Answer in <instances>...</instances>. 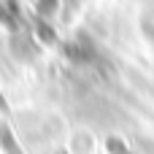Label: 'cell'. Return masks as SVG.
<instances>
[{
    "instance_id": "6da1fadb",
    "label": "cell",
    "mask_w": 154,
    "mask_h": 154,
    "mask_svg": "<svg viewBox=\"0 0 154 154\" xmlns=\"http://www.w3.org/2000/svg\"><path fill=\"white\" fill-rule=\"evenodd\" d=\"M0 146H3L8 154H22V152H19V146H16V141H14V135H11L5 127H0Z\"/></svg>"
},
{
    "instance_id": "7a4b0ae2",
    "label": "cell",
    "mask_w": 154,
    "mask_h": 154,
    "mask_svg": "<svg viewBox=\"0 0 154 154\" xmlns=\"http://www.w3.org/2000/svg\"><path fill=\"white\" fill-rule=\"evenodd\" d=\"M108 152H116V154H127L125 149H122V146H119V143H116V141H108Z\"/></svg>"
}]
</instances>
